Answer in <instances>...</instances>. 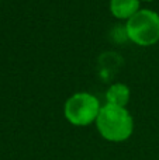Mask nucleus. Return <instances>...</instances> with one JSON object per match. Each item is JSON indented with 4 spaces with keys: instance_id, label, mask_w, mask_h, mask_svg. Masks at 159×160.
Listing matches in <instances>:
<instances>
[{
    "instance_id": "nucleus-2",
    "label": "nucleus",
    "mask_w": 159,
    "mask_h": 160,
    "mask_svg": "<svg viewBox=\"0 0 159 160\" xmlns=\"http://www.w3.org/2000/svg\"><path fill=\"white\" fill-rule=\"evenodd\" d=\"M128 41L138 47H152L159 42V14L149 8H141L124 25Z\"/></svg>"
},
{
    "instance_id": "nucleus-6",
    "label": "nucleus",
    "mask_w": 159,
    "mask_h": 160,
    "mask_svg": "<svg viewBox=\"0 0 159 160\" xmlns=\"http://www.w3.org/2000/svg\"><path fill=\"white\" fill-rule=\"evenodd\" d=\"M140 2H146V3H149V2H154V0H140Z\"/></svg>"
},
{
    "instance_id": "nucleus-4",
    "label": "nucleus",
    "mask_w": 159,
    "mask_h": 160,
    "mask_svg": "<svg viewBox=\"0 0 159 160\" xmlns=\"http://www.w3.org/2000/svg\"><path fill=\"white\" fill-rule=\"evenodd\" d=\"M110 13L117 20H130L137 11L141 10L140 0H110Z\"/></svg>"
},
{
    "instance_id": "nucleus-5",
    "label": "nucleus",
    "mask_w": 159,
    "mask_h": 160,
    "mask_svg": "<svg viewBox=\"0 0 159 160\" xmlns=\"http://www.w3.org/2000/svg\"><path fill=\"white\" fill-rule=\"evenodd\" d=\"M130 97H131V91H130L128 86L124 83H113L106 90V104L127 108Z\"/></svg>"
},
{
    "instance_id": "nucleus-1",
    "label": "nucleus",
    "mask_w": 159,
    "mask_h": 160,
    "mask_svg": "<svg viewBox=\"0 0 159 160\" xmlns=\"http://www.w3.org/2000/svg\"><path fill=\"white\" fill-rule=\"evenodd\" d=\"M95 124L101 138L113 143L127 141L134 132V118L126 107L101 105Z\"/></svg>"
},
{
    "instance_id": "nucleus-3",
    "label": "nucleus",
    "mask_w": 159,
    "mask_h": 160,
    "mask_svg": "<svg viewBox=\"0 0 159 160\" xmlns=\"http://www.w3.org/2000/svg\"><path fill=\"white\" fill-rule=\"evenodd\" d=\"M100 108L101 104L96 96L86 91H79L65 101L64 117L75 127H89L96 122Z\"/></svg>"
}]
</instances>
